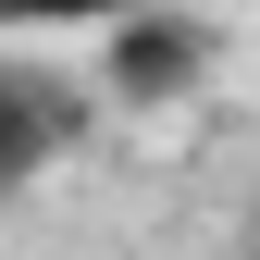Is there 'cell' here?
Returning <instances> with one entry per match:
<instances>
[{"instance_id":"obj_1","label":"cell","mask_w":260,"mask_h":260,"mask_svg":"<svg viewBox=\"0 0 260 260\" xmlns=\"http://www.w3.org/2000/svg\"><path fill=\"white\" fill-rule=\"evenodd\" d=\"M211 75H223V25H199V13H124L100 38V87L124 112H174V100H199Z\"/></svg>"},{"instance_id":"obj_2","label":"cell","mask_w":260,"mask_h":260,"mask_svg":"<svg viewBox=\"0 0 260 260\" xmlns=\"http://www.w3.org/2000/svg\"><path fill=\"white\" fill-rule=\"evenodd\" d=\"M50 149H62V112L38 100V87H0V199H13V186L38 174Z\"/></svg>"}]
</instances>
